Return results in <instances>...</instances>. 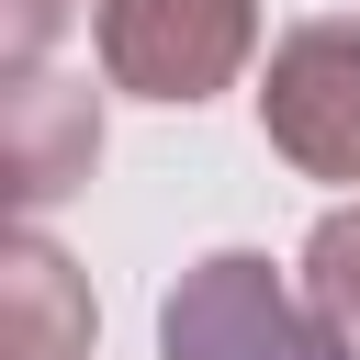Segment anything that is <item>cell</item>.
Listing matches in <instances>:
<instances>
[{
  "mask_svg": "<svg viewBox=\"0 0 360 360\" xmlns=\"http://www.w3.org/2000/svg\"><path fill=\"white\" fill-rule=\"evenodd\" d=\"M304 292H315V304L360 338V202H338V214L304 236Z\"/></svg>",
  "mask_w": 360,
  "mask_h": 360,
  "instance_id": "6",
  "label": "cell"
},
{
  "mask_svg": "<svg viewBox=\"0 0 360 360\" xmlns=\"http://www.w3.org/2000/svg\"><path fill=\"white\" fill-rule=\"evenodd\" d=\"M259 135L304 180H360V22H292L259 68Z\"/></svg>",
  "mask_w": 360,
  "mask_h": 360,
  "instance_id": "3",
  "label": "cell"
},
{
  "mask_svg": "<svg viewBox=\"0 0 360 360\" xmlns=\"http://www.w3.org/2000/svg\"><path fill=\"white\" fill-rule=\"evenodd\" d=\"M0 169H11V202L22 214H45V202H68L90 169H101V101L79 90V79H11V112H0Z\"/></svg>",
  "mask_w": 360,
  "mask_h": 360,
  "instance_id": "4",
  "label": "cell"
},
{
  "mask_svg": "<svg viewBox=\"0 0 360 360\" xmlns=\"http://www.w3.org/2000/svg\"><path fill=\"white\" fill-rule=\"evenodd\" d=\"M0 304H11V360H90V281L34 225L0 248Z\"/></svg>",
  "mask_w": 360,
  "mask_h": 360,
  "instance_id": "5",
  "label": "cell"
},
{
  "mask_svg": "<svg viewBox=\"0 0 360 360\" xmlns=\"http://www.w3.org/2000/svg\"><path fill=\"white\" fill-rule=\"evenodd\" d=\"M101 68L135 101H214L259 56V0H90Z\"/></svg>",
  "mask_w": 360,
  "mask_h": 360,
  "instance_id": "2",
  "label": "cell"
},
{
  "mask_svg": "<svg viewBox=\"0 0 360 360\" xmlns=\"http://www.w3.org/2000/svg\"><path fill=\"white\" fill-rule=\"evenodd\" d=\"M56 22H68V0H11V11H0V56H11V79H34V56L56 45Z\"/></svg>",
  "mask_w": 360,
  "mask_h": 360,
  "instance_id": "7",
  "label": "cell"
},
{
  "mask_svg": "<svg viewBox=\"0 0 360 360\" xmlns=\"http://www.w3.org/2000/svg\"><path fill=\"white\" fill-rule=\"evenodd\" d=\"M158 349L169 360H360V338L315 292H292L259 248L191 259L169 281V304H158Z\"/></svg>",
  "mask_w": 360,
  "mask_h": 360,
  "instance_id": "1",
  "label": "cell"
}]
</instances>
